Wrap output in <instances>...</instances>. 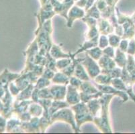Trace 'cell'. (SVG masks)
Returning a JSON list of instances; mask_svg holds the SVG:
<instances>
[{
	"mask_svg": "<svg viewBox=\"0 0 135 134\" xmlns=\"http://www.w3.org/2000/svg\"><path fill=\"white\" fill-rule=\"evenodd\" d=\"M114 95L112 94L102 95L99 99L102 105L101 115L94 117V122L103 133H112L109 122L108 107L110 102Z\"/></svg>",
	"mask_w": 135,
	"mask_h": 134,
	"instance_id": "1",
	"label": "cell"
},
{
	"mask_svg": "<svg viewBox=\"0 0 135 134\" xmlns=\"http://www.w3.org/2000/svg\"><path fill=\"white\" fill-rule=\"evenodd\" d=\"M72 109L75 113V121L77 125V130H79V127L81 125L85 122H91L94 121V117L89 112V109L85 104V103H78L71 107Z\"/></svg>",
	"mask_w": 135,
	"mask_h": 134,
	"instance_id": "2",
	"label": "cell"
},
{
	"mask_svg": "<svg viewBox=\"0 0 135 134\" xmlns=\"http://www.w3.org/2000/svg\"><path fill=\"white\" fill-rule=\"evenodd\" d=\"M63 121L69 123L70 125H72V127L75 132H78L79 130H77V125L75 123V118L71 110L69 109H64L62 108L61 110L58 111L54 113L51 119V124L56 121Z\"/></svg>",
	"mask_w": 135,
	"mask_h": 134,
	"instance_id": "3",
	"label": "cell"
},
{
	"mask_svg": "<svg viewBox=\"0 0 135 134\" xmlns=\"http://www.w3.org/2000/svg\"><path fill=\"white\" fill-rule=\"evenodd\" d=\"M85 59L83 62H81V64L85 66L90 78L94 79L101 72V70L99 68V65L95 62V60L91 58L87 53H85Z\"/></svg>",
	"mask_w": 135,
	"mask_h": 134,
	"instance_id": "4",
	"label": "cell"
},
{
	"mask_svg": "<svg viewBox=\"0 0 135 134\" xmlns=\"http://www.w3.org/2000/svg\"><path fill=\"white\" fill-rule=\"evenodd\" d=\"M95 85L98 87L99 91L102 92L103 93L112 94L114 96H118L122 99L123 102H126L129 99V96L126 92L118 90L114 87H112L110 86V85H100L98 83H95Z\"/></svg>",
	"mask_w": 135,
	"mask_h": 134,
	"instance_id": "5",
	"label": "cell"
},
{
	"mask_svg": "<svg viewBox=\"0 0 135 134\" xmlns=\"http://www.w3.org/2000/svg\"><path fill=\"white\" fill-rule=\"evenodd\" d=\"M85 11L82 8L78 7L76 5L71 7L68 12V19H67V27L71 28L73 23L75 19H80L85 17Z\"/></svg>",
	"mask_w": 135,
	"mask_h": 134,
	"instance_id": "6",
	"label": "cell"
},
{
	"mask_svg": "<svg viewBox=\"0 0 135 134\" xmlns=\"http://www.w3.org/2000/svg\"><path fill=\"white\" fill-rule=\"evenodd\" d=\"M67 88H68V91L66 95V99L69 105H75L77 103H79L81 100L80 95L77 91V89H79V88L73 87L71 85H68Z\"/></svg>",
	"mask_w": 135,
	"mask_h": 134,
	"instance_id": "7",
	"label": "cell"
},
{
	"mask_svg": "<svg viewBox=\"0 0 135 134\" xmlns=\"http://www.w3.org/2000/svg\"><path fill=\"white\" fill-rule=\"evenodd\" d=\"M97 24L98 32L102 34V35H108L114 32V26L105 18H101L98 19Z\"/></svg>",
	"mask_w": 135,
	"mask_h": 134,
	"instance_id": "8",
	"label": "cell"
},
{
	"mask_svg": "<svg viewBox=\"0 0 135 134\" xmlns=\"http://www.w3.org/2000/svg\"><path fill=\"white\" fill-rule=\"evenodd\" d=\"M50 93L52 95L54 100L62 101L66 97L65 85H53L49 88Z\"/></svg>",
	"mask_w": 135,
	"mask_h": 134,
	"instance_id": "9",
	"label": "cell"
},
{
	"mask_svg": "<svg viewBox=\"0 0 135 134\" xmlns=\"http://www.w3.org/2000/svg\"><path fill=\"white\" fill-rule=\"evenodd\" d=\"M99 66L102 68V71H110L116 67V63L115 61L112 58L108 57L105 55H102V57L99 59Z\"/></svg>",
	"mask_w": 135,
	"mask_h": 134,
	"instance_id": "10",
	"label": "cell"
},
{
	"mask_svg": "<svg viewBox=\"0 0 135 134\" xmlns=\"http://www.w3.org/2000/svg\"><path fill=\"white\" fill-rule=\"evenodd\" d=\"M98 38H99V35L96 36L93 38L91 39V40H86V41L85 42L84 44L81 46V48L77 50L74 54L71 55V58H74L76 54L80 53V52H81L85 51V50L86 51L87 50H89V49H91L92 48H94L95 47V46H98V40H99V39Z\"/></svg>",
	"mask_w": 135,
	"mask_h": 134,
	"instance_id": "11",
	"label": "cell"
},
{
	"mask_svg": "<svg viewBox=\"0 0 135 134\" xmlns=\"http://www.w3.org/2000/svg\"><path fill=\"white\" fill-rule=\"evenodd\" d=\"M88 109H89V112L91 113L93 117H96L97 115H98L99 113V111L101 110L102 108V105L101 103L99 102V99H93L89 101L88 102Z\"/></svg>",
	"mask_w": 135,
	"mask_h": 134,
	"instance_id": "12",
	"label": "cell"
},
{
	"mask_svg": "<svg viewBox=\"0 0 135 134\" xmlns=\"http://www.w3.org/2000/svg\"><path fill=\"white\" fill-rule=\"evenodd\" d=\"M50 54L52 57L55 59L59 58H71V54H67L62 52L61 50V47L56 44H52V47L50 50Z\"/></svg>",
	"mask_w": 135,
	"mask_h": 134,
	"instance_id": "13",
	"label": "cell"
},
{
	"mask_svg": "<svg viewBox=\"0 0 135 134\" xmlns=\"http://www.w3.org/2000/svg\"><path fill=\"white\" fill-rule=\"evenodd\" d=\"M20 76V75L11 73V72H8V69H5L3 73L0 75V85H1V86L2 85H6V84H8L9 81L16 78H18Z\"/></svg>",
	"mask_w": 135,
	"mask_h": 134,
	"instance_id": "14",
	"label": "cell"
},
{
	"mask_svg": "<svg viewBox=\"0 0 135 134\" xmlns=\"http://www.w3.org/2000/svg\"><path fill=\"white\" fill-rule=\"evenodd\" d=\"M87 71L85 70V68H83L82 64L80 63H78L76 65L75 69L74 72V75L77 78H79L80 80L83 81H89V78L88 77V74H87Z\"/></svg>",
	"mask_w": 135,
	"mask_h": 134,
	"instance_id": "15",
	"label": "cell"
},
{
	"mask_svg": "<svg viewBox=\"0 0 135 134\" xmlns=\"http://www.w3.org/2000/svg\"><path fill=\"white\" fill-rule=\"evenodd\" d=\"M114 61L120 68H123L127 63V57L125 54V52L121 51L119 48H117L116 51V56L114 57Z\"/></svg>",
	"mask_w": 135,
	"mask_h": 134,
	"instance_id": "16",
	"label": "cell"
},
{
	"mask_svg": "<svg viewBox=\"0 0 135 134\" xmlns=\"http://www.w3.org/2000/svg\"><path fill=\"white\" fill-rule=\"evenodd\" d=\"M81 92H83L87 94H95L98 93V90L94 87L91 83L88 82V81L82 82L81 85L79 87Z\"/></svg>",
	"mask_w": 135,
	"mask_h": 134,
	"instance_id": "17",
	"label": "cell"
},
{
	"mask_svg": "<svg viewBox=\"0 0 135 134\" xmlns=\"http://www.w3.org/2000/svg\"><path fill=\"white\" fill-rule=\"evenodd\" d=\"M69 78L70 77L62 73V72H56L53 78H52V81L56 84H65L67 85L68 83H69Z\"/></svg>",
	"mask_w": 135,
	"mask_h": 134,
	"instance_id": "18",
	"label": "cell"
},
{
	"mask_svg": "<svg viewBox=\"0 0 135 134\" xmlns=\"http://www.w3.org/2000/svg\"><path fill=\"white\" fill-rule=\"evenodd\" d=\"M34 88H35V87L30 83L26 88H24L23 91L21 92L20 94L18 95V97H17V99H18L17 101L26 100V99L30 98V97H32V93Z\"/></svg>",
	"mask_w": 135,
	"mask_h": 134,
	"instance_id": "19",
	"label": "cell"
},
{
	"mask_svg": "<svg viewBox=\"0 0 135 134\" xmlns=\"http://www.w3.org/2000/svg\"><path fill=\"white\" fill-rule=\"evenodd\" d=\"M85 53L88 54L94 60L98 61L103 55V51L100 48L95 46V47L89 49V50H87Z\"/></svg>",
	"mask_w": 135,
	"mask_h": 134,
	"instance_id": "20",
	"label": "cell"
},
{
	"mask_svg": "<svg viewBox=\"0 0 135 134\" xmlns=\"http://www.w3.org/2000/svg\"><path fill=\"white\" fill-rule=\"evenodd\" d=\"M85 12H86V14L85 16V17H91L96 19L101 18V12H99V10L97 7L95 2L89 9H88Z\"/></svg>",
	"mask_w": 135,
	"mask_h": 134,
	"instance_id": "21",
	"label": "cell"
},
{
	"mask_svg": "<svg viewBox=\"0 0 135 134\" xmlns=\"http://www.w3.org/2000/svg\"><path fill=\"white\" fill-rule=\"evenodd\" d=\"M111 84L114 88H117L118 90L122 91H125L127 93L128 88L126 87V85L123 82L121 78H112L111 81Z\"/></svg>",
	"mask_w": 135,
	"mask_h": 134,
	"instance_id": "22",
	"label": "cell"
},
{
	"mask_svg": "<svg viewBox=\"0 0 135 134\" xmlns=\"http://www.w3.org/2000/svg\"><path fill=\"white\" fill-rule=\"evenodd\" d=\"M29 113L32 116L39 117L42 115V113H43V110L42 106L38 105L37 103H35L30 105L29 107Z\"/></svg>",
	"mask_w": 135,
	"mask_h": 134,
	"instance_id": "23",
	"label": "cell"
},
{
	"mask_svg": "<svg viewBox=\"0 0 135 134\" xmlns=\"http://www.w3.org/2000/svg\"><path fill=\"white\" fill-rule=\"evenodd\" d=\"M112 78L108 75L103 74L100 75H98L95 78V81L99 85H110Z\"/></svg>",
	"mask_w": 135,
	"mask_h": 134,
	"instance_id": "24",
	"label": "cell"
},
{
	"mask_svg": "<svg viewBox=\"0 0 135 134\" xmlns=\"http://www.w3.org/2000/svg\"><path fill=\"white\" fill-rule=\"evenodd\" d=\"M121 40H122V38L118 35H114V34H109L108 35L109 44L113 48L118 47Z\"/></svg>",
	"mask_w": 135,
	"mask_h": 134,
	"instance_id": "25",
	"label": "cell"
},
{
	"mask_svg": "<svg viewBox=\"0 0 135 134\" xmlns=\"http://www.w3.org/2000/svg\"><path fill=\"white\" fill-rule=\"evenodd\" d=\"M72 62V58H64L61 59V60H59L56 61V68L59 70H62L63 68H66L67 66H68Z\"/></svg>",
	"mask_w": 135,
	"mask_h": 134,
	"instance_id": "26",
	"label": "cell"
},
{
	"mask_svg": "<svg viewBox=\"0 0 135 134\" xmlns=\"http://www.w3.org/2000/svg\"><path fill=\"white\" fill-rule=\"evenodd\" d=\"M51 81L48 78H45V77H42L39 79H38L37 82H36V85L35 86V88H37L38 89H41L46 87L47 86L50 85Z\"/></svg>",
	"mask_w": 135,
	"mask_h": 134,
	"instance_id": "27",
	"label": "cell"
},
{
	"mask_svg": "<svg viewBox=\"0 0 135 134\" xmlns=\"http://www.w3.org/2000/svg\"><path fill=\"white\" fill-rule=\"evenodd\" d=\"M109 41L108 38L105 35H101L99 37V42H98V46L99 48L101 49H104L107 46H108Z\"/></svg>",
	"mask_w": 135,
	"mask_h": 134,
	"instance_id": "28",
	"label": "cell"
},
{
	"mask_svg": "<svg viewBox=\"0 0 135 134\" xmlns=\"http://www.w3.org/2000/svg\"><path fill=\"white\" fill-rule=\"evenodd\" d=\"M114 48H113L112 46H107L106 48L102 50L103 51V55L107 56L108 57L112 58H114Z\"/></svg>",
	"mask_w": 135,
	"mask_h": 134,
	"instance_id": "29",
	"label": "cell"
},
{
	"mask_svg": "<svg viewBox=\"0 0 135 134\" xmlns=\"http://www.w3.org/2000/svg\"><path fill=\"white\" fill-rule=\"evenodd\" d=\"M127 53L128 54H131L132 56L135 54V39L134 38L131 39V40L129 41Z\"/></svg>",
	"mask_w": 135,
	"mask_h": 134,
	"instance_id": "30",
	"label": "cell"
},
{
	"mask_svg": "<svg viewBox=\"0 0 135 134\" xmlns=\"http://www.w3.org/2000/svg\"><path fill=\"white\" fill-rule=\"evenodd\" d=\"M129 41L128 39H122L119 44V49L124 52H127Z\"/></svg>",
	"mask_w": 135,
	"mask_h": 134,
	"instance_id": "31",
	"label": "cell"
},
{
	"mask_svg": "<svg viewBox=\"0 0 135 134\" xmlns=\"http://www.w3.org/2000/svg\"><path fill=\"white\" fill-rule=\"evenodd\" d=\"M69 83L71 85L79 88V87H80L81 85V83H82V81H81V80H80L79 78H77V77H70Z\"/></svg>",
	"mask_w": 135,
	"mask_h": 134,
	"instance_id": "32",
	"label": "cell"
},
{
	"mask_svg": "<svg viewBox=\"0 0 135 134\" xmlns=\"http://www.w3.org/2000/svg\"><path fill=\"white\" fill-rule=\"evenodd\" d=\"M55 71H52L51 70L50 68H47L46 67V69L44 71L43 74H42V77H45V78H48V79H51V78H53V77L55 76Z\"/></svg>",
	"mask_w": 135,
	"mask_h": 134,
	"instance_id": "33",
	"label": "cell"
},
{
	"mask_svg": "<svg viewBox=\"0 0 135 134\" xmlns=\"http://www.w3.org/2000/svg\"><path fill=\"white\" fill-rule=\"evenodd\" d=\"M97 7L100 12H102L107 7L108 4L105 0H97L95 2Z\"/></svg>",
	"mask_w": 135,
	"mask_h": 134,
	"instance_id": "34",
	"label": "cell"
},
{
	"mask_svg": "<svg viewBox=\"0 0 135 134\" xmlns=\"http://www.w3.org/2000/svg\"><path fill=\"white\" fill-rule=\"evenodd\" d=\"M87 2H88V0H78L75 2V5L81 8H84L86 6Z\"/></svg>",
	"mask_w": 135,
	"mask_h": 134,
	"instance_id": "35",
	"label": "cell"
},
{
	"mask_svg": "<svg viewBox=\"0 0 135 134\" xmlns=\"http://www.w3.org/2000/svg\"><path fill=\"white\" fill-rule=\"evenodd\" d=\"M95 0H88V2H87V4L85 7V10L87 11L88 9H89L95 3Z\"/></svg>",
	"mask_w": 135,
	"mask_h": 134,
	"instance_id": "36",
	"label": "cell"
},
{
	"mask_svg": "<svg viewBox=\"0 0 135 134\" xmlns=\"http://www.w3.org/2000/svg\"><path fill=\"white\" fill-rule=\"evenodd\" d=\"M105 1L106 2V3H107L108 6L115 7L119 0H105Z\"/></svg>",
	"mask_w": 135,
	"mask_h": 134,
	"instance_id": "37",
	"label": "cell"
},
{
	"mask_svg": "<svg viewBox=\"0 0 135 134\" xmlns=\"http://www.w3.org/2000/svg\"><path fill=\"white\" fill-rule=\"evenodd\" d=\"M6 125V121L5 119H3L0 117V127H2L3 128H5V126Z\"/></svg>",
	"mask_w": 135,
	"mask_h": 134,
	"instance_id": "38",
	"label": "cell"
},
{
	"mask_svg": "<svg viewBox=\"0 0 135 134\" xmlns=\"http://www.w3.org/2000/svg\"><path fill=\"white\" fill-rule=\"evenodd\" d=\"M39 2H40L41 6H45V5L46 4V3H49V2H51V0H39Z\"/></svg>",
	"mask_w": 135,
	"mask_h": 134,
	"instance_id": "39",
	"label": "cell"
},
{
	"mask_svg": "<svg viewBox=\"0 0 135 134\" xmlns=\"http://www.w3.org/2000/svg\"><path fill=\"white\" fill-rule=\"evenodd\" d=\"M131 18H132V22H133V23L134 24V25H135V12L134 13V14L132 15V16L131 17Z\"/></svg>",
	"mask_w": 135,
	"mask_h": 134,
	"instance_id": "40",
	"label": "cell"
},
{
	"mask_svg": "<svg viewBox=\"0 0 135 134\" xmlns=\"http://www.w3.org/2000/svg\"><path fill=\"white\" fill-rule=\"evenodd\" d=\"M3 105L2 104V103H1V101H0V112L3 111Z\"/></svg>",
	"mask_w": 135,
	"mask_h": 134,
	"instance_id": "41",
	"label": "cell"
},
{
	"mask_svg": "<svg viewBox=\"0 0 135 134\" xmlns=\"http://www.w3.org/2000/svg\"><path fill=\"white\" fill-rule=\"evenodd\" d=\"M77 1H78V0H74V2H77Z\"/></svg>",
	"mask_w": 135,
	"mask_h": 134,
	"instance_id": "42",
	"label": "cell"
},
{
	"mask_svg": "<svg viewBox=\"0 0 135 134\" xmlns=\"http://www.w3.org/2000/svg\"><path fill=\"white\" fill-rule=\"evenodd\" d=\"M59 1H61V2H62V1H63V0H59Z\"/></svg>",
	"mask_w": 135,
	"mask_h": 134,
	"instance_id": "43",
	"label": "cell"
},
{
	"mask_svg": "<svg viewBox=\"0 0 135 134\" xmlns=\"http://www.w3.org/2000/svg\"></svg>",
	"mask_w": 135,
	"mask_h": 134,
	"instance_id": "44",
	"label": "cell"
}]
</instances>
